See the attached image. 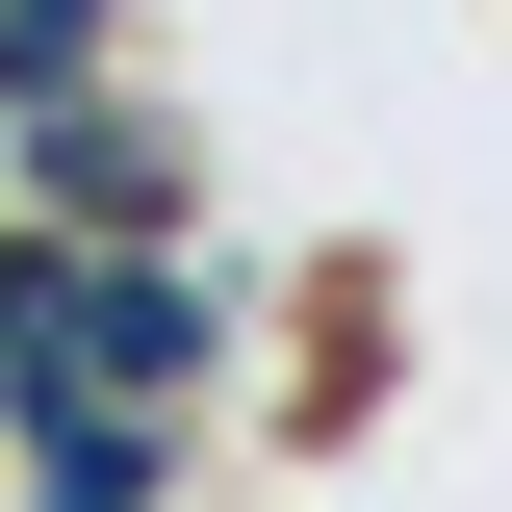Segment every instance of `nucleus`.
I'll return each instance as SVG.
<instances>
[{"label": "nucleus", "instance_id": "nucleus-1", "mask_svg": "<svg viewBox=\"0 0 512 512\" xmlns=\"http://www.w3.org/2000/svg\"><path fill=\"white\" fill-rule=\"evenodd\" d=\"M205 359H231V256L0 231V436H180Z\"/></svg>", "mask_w": 512, "mask_h": 512}, {"label": "nucleus", "instance_id": "nucleus-2", "mask_svg": "<svg viewBox=\"0 0 512 512\" xmlns=\"http://www.w3.org/2000/svg\"><path fill=\"white\" fill-rule=\"evenodd\" d=\"M26 231H103V256H180V128L128 103H26Z\"/></svg>", "mask_w": 512, "mask_h": 512}, {"label": "nucleus", "instance_id": "nucleus-3", "mask_svg": "<svg viewBox=\"0 0 512 512\" xmlns=\"http://www.w3.org/2000/svg\"><path fill=\"white\" fill-rule=\"evenodd\" d=\"M180 436H26V512H154Z\"/></svg>", "mask_w": 512, "mask_h": 512}, {"label": "nucleus", "instance_id": "nucleus-4", "mask_svg": "<svg viewBox=\"0 0 512 512\" xmlns=\"http://www.w3.org/2000/svg\"><path fill=\"white\" fill-rule=\"evenodd\" d=\"M0 103H103V0H0Z\"/></svg>", "mask_w": 512, "mask_h": 512}, {"label": "nucleus", "instance_id": "nucleus-5", "mask_svg": "<svg viewBox=\"0 0 512 512\" xmlns=\"http://www.w3.org/2000/svg\"><path fill=\"white\" fill-rule=\"evenodd\" d=\"M0 180H26V103H0Z\"/></svg>", "mask_w": 512, "mask_h": 512}]
</instances>
